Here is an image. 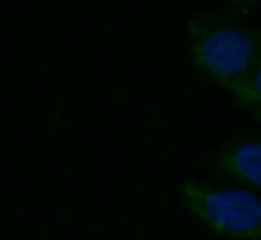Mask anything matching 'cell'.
I'll return each instance as SVG.
<instances>
[{"label": "cell", "instance_id": "cell-4", "mask_svg": "<svg viewBox=\"0 0 261 240\" xmlns=\"http://www.w3.org/2000/svg\"><path fill=\"white\" fill-rule=\"evenodd\" d=\"M227 7L232 8L237 13L250 16L253 12V8L258 7V0H230V2L227 4Z\"/></svg>", "mask_w": 261, "mask_h": 240}, {"label": "cell", "instance_id": "cell-2", "mask_svg": "<svg viewBox=\"0 0 261 240\" xmlns=\"http://www.w3.org/2000/svg\"><path fill=\"white\" fill-rule=\"evenodd\" d=\"M177 194L187 211L219 238H261V200L256 191L208 179H187Z\"/></svg>", "mask_w": 261, "mask_h": 240}, {"label": "cell", "instance_id": "cell-3", "mask_svg": "<svg viewBox=\"0 0 261 240\" xmlns=\"http://www.w3.org/2000/svg\"><path fill=\"white\" fill-rule=\"evenodd\" d=\"M208 165L219 177L252 191L261 185V141L258 131L242 132L221 144L208 156Z\"/></svg>", "mask_w": 261, "mask_h": 240}, {"label": "cell", "instance_id": "cell-1", "mask_svg": "<svg viewBox=\"0 0 261 240\" xmlns=\"http://www.w3.org/2000/svg\"><path fill=\"white\" fill-rule=\"evenodd\" d=\"M192 66L229 92L237 105L259 119L261 36L256 24L232 8L194 15L186 23Z\"/></svg>", "mask_w": 261, "mask_h": 240}]
</instances>
